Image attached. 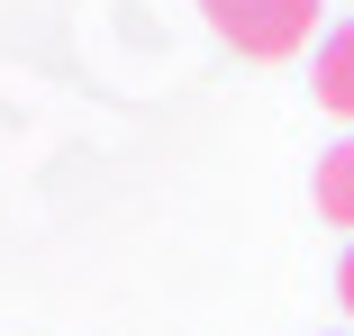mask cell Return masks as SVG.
<instances>
[{
  "mask_svg": "<svg viewBox=\"0 0 354 336\" xmlns=\"http://www.w3.org/2000/svg\"><path fill=\"white\" fill-rule=\"evenodd\" d=\"M318 109H336V118H354V19L318 46Z\"/></svg>",
  "mask_w": 354,
  "mask_h": 336,
  "instance_id": "cell-2",
  "label": "cell"
},
{
  "mask_svg": "<svg viewBox=\"0 0 354 336\" xmlns=\"http://www.w3.org/2000/svg\"><path fill=\"white\" fill-rule=\"evenodd\" d=\"M336 300H345V318H354V245H345V263H336Z\"/></svg>",
  "mask_w": 354,
  "mask_h": 336,
  "instance_id": "cell-4",
  "label": "cell"
},
{
  "mask_svg": "<svg viewBox=\"0 0 354 336\" xmlns=\"http://www.w3.org/2000/svg\"><path fill=\"white\" fill-rule=\"evenodd\" d=\"M209 28H218L236 55L254 64H281V55H300L309 28H318V0H200Z\"/></svg>",
  "mask_w": 354,
  "mask_h": 336,
  "instance_id": "cell-1",
  "label": "cell"
},
{
  "mask_svg": "<svg viewBox=\"0 0 354 336\" xmlns=\"http://www.w3.org/2000/svg\"><path fill=\"white\" fill-rule=\"evenodd\" d=\"M318 209H327L336 227H354V137L318 155Z\"/></svg>",
  "mask_w": 354,
  "mask_h": 336,
  "instance_id": "cell-3",
  "label": "cell"
}]
</instances>
